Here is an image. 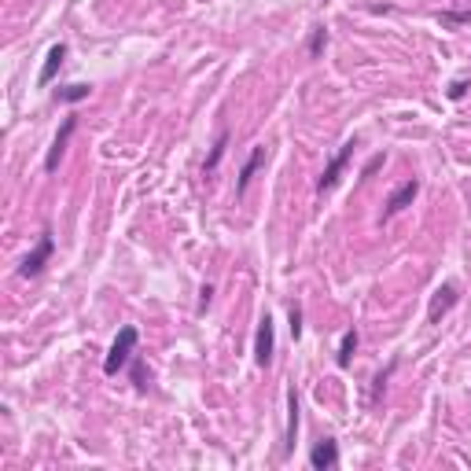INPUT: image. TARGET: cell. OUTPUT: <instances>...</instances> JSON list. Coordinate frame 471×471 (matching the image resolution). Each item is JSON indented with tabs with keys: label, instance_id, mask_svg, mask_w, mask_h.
<instances>
[{
	"label": "cell",
	"instance_id": "obj_15",
	"mask_svg": "<svg viewBox=\"0 0 471 471\" xmlns=\"http://www.w3.org/2000/svg\"><path fill=\"white\" fill-rule=\"evenodd\" d=\"M324 45H328V26H313V33H309V56L321 59Z\"/></svg>",
	"mask_w": 471,
	"mask_h": 471
},
{
	"label": "cell",
	"instance_id": "obj_2",
	"mask_svg": "<svg viewBox=\"0 0 471 471\" xmlns=\"http://www.w3.org/2000/svg\"><path fill=\"white\" fill-rule=\"evenodd\" d=\"M353 148H357V137H350L343 148H339L332 159H328V166H324V173H321V180H317V192L324 195V192H332L335 185H339V177H343V169H346V162L353 159Z\"/></svg>",
	"mask_w": 471,
	"mask_h": 471
},
{
	"label": "cell",
	"instance_id": "obj_4",
	"mask_svg": "<svg viewBox=\"0 0 471 471\" xmlns=\"http://www.w3.org/2000/svg\"><path fill=\"white\" fill-rule=\"evenodd\" d=\"M272 353H277V328H272V317L265 313V317L258 321V332H254V361L261 369H269Z\"/></svg>",
	"mask_w": 471,
	"mask_h": 471
},
{
	"label": "cell",
	"instance_id": "obj_1",
	"mask_svg": "<svg viewBox=\"0 0 471 471\" xmlns=\"http://www.w3.org/2000/svg\"><path fill=\"white\" fill-rule=\"evenodd\" d=\"M137 343H140V332L133 328V324L118 328L114 343H111V350H107V361H103V372H107V376H118V372H122L125 364L133 361V350H137Z\"/></svg>",
	"mask_w": 471,
	"mask_h": 471
},
{
	"label": "cell",
	"instance_id": "obj_7",
	"mask_svg": "<svg viewBox=\"0 0 471 471\" xmlns=\"http://www.w3.org/2000/svg\"><path fill=\"white\" fill-rule=\"evenodd\" d=\"M74 129H77V118L70 114L67 122H63V129L56 133V140H52L48 155H45V173H56V169H59V159H63V151H67V140H70Z\"/></svg>",
	"mask_w": 471,
	"mask_h": 471
},
{
	"label": "cell",
	"instance_id": "obj_14",
	"mask_svg": "<svg viewBox=\"0 0 471 471\" xmlns=\"http://www.w3.org/2000/svg\"><path fill=\"white\" fill-rule=\"evenodd\" d=\"M353 350H357V332L350 328V332L343 335V343H339V353H335V364H339V369H350Z\"/></svg>",
	"mask_w": 471,
	"mask_h": 471
},
{
	"label": "cell",
	"instance_id": "obj_3",
	"mask_svg": "<svg viewBox=\"0 0 471 471\" xmlns=\"http://www.w3.org/2000/svg\"><path fill=\"white\" fill-rule=\"evenodd\" d=\"M52 254H56V240H52V232H41V240H37V247H33V251L22 258V265H19V277H26V280L41 277Z\"/></svg>",
	"mask_w": 471,
	"mask_h": 471
},
{
	"label": "cell",
	"instance_id": "obj_21",
	"mask_svg": "<svg viewBox=\"0 0 471 471\" xmlns=\"http://www.w3.org/2000/svg\"><path fill=\"white\" fill-rule=\"evenodd\" d=\"M133 379H137V387L144 390V364L140 361H133Z\"/></svg>",
	"mask_w": 471,
	"mask_h": 471
},
{
	"label": "cell",
	"instance_id": "obj_10",
	"mask_svg": "<svg viewBox=\"0 0 471 471\" xmlns=\"http://www.w3.org/2000/svg\"><path fill=\"white\" fill-rule=\"evenodd\" d=\"M265 159H269V151L258 144V148L251 151V159H247V162H243V169H240V180H235V195H243V192H247V185H251L254 173H258L261 166H265Z\"/></svg>",
	"mask_w": 471,
	"mask_h": 471
},
{
	"label": "cell",
	"instance_id": "obj_6",
	"mask_svg": "<svg viewBox=\"0 0 471 471\" xmlns=\"http://www.w3.org/2000/svg\"><path fill=\"white\" fill-rule=\"evenodd\" d=\"M456 291H461V287H456L453 280H446V284L435 291V298H431V306H427V321H431V324H438V321L456 306Z\"/></svg>",
	"mask_w": 471,
	"mask_h": 471
},
{
	"label": "cell",
	"instance_id": "obj_18",
	"mask_svg": "<svg viewBox=\"0 0 471 471\" xmlns=\"http://www.w3.org/2000/svg\"><path fill=\"white\" fill-rule=\"evenodd\" d=\"M298 335H302V309L291 306V339H298Z\"/></svg>",
	"mask_w": 471,
	"mask_h": 471
},
{
	"label": "cell",
	"instance_id": "obj_5",
	"mask_svg": "<svg viewBox=\"0 0 471 471\" xmlns=\"http://www.w3.org/2000/svg\"><path fill=\"white\" fill-rule=\"evenodd\" d=\"M416 195H420V180H416V177H412V180H405L401 188H394V192L387 195V203H383V221H390L394 214H401L405 206H412Z\"/></svg>",
	"mask_w": 471,
	"mask_h": 471
},
{
	"label": "cell",
	"instance_id": "obj_20",
	"mask_svg": "<svg viewBox=\"0 0 471 471\" xmlns=\"http://www.w3.org/2000/svg\"><path fill=\"white\" fill-rule=\"evenodd\" d=\"M379 166H383V155H376V159H372L369 166H364V169H361V177H372V173H376V169H379Z\"/></svg>",
	"mask_w": 471,
	"mask_h": 471
},
{
	"label": "cell",
	"instance_id": "obj_11",
	"mask_svg": "<svg viewBox=\"0 0 471 471\" xmlns=\"http://www.w3.org/2000/svg\"><path fill=\"white\" fill-rule=\"evenodd\" d=\"M88 96H93V85H85V82H77V85H63L52 93V100L56 103H85Z\"/></svg>",
	"mask_w": 471,
	"mask_h": 471
},
{
	"label": "cell",
	"instance_id": "obj_9",
	"mask_svg": "<svg viewBox=\"0 0 471 471\" xmlns=\"http://www.w3.org/2000/svg\"><path fill=\"white\" fill-rule=\"evenodd\" d=\"M63 59H67V45H52L48 48V56H45V67H41V74H37V85H52V82H56V74H59V67H63Z\"/></svg>",
	"mask_w": 471,
	"mask_h": 471
},
{
	"label": "cell",
	"instance_id": "obj_13",
	"mask_svg": "<svg viewBox=\"0 0 471 471\" xmlns=\"http://www.w3.org/2000/svg\"><path fill=\"white\" fill-rule=\"evenodd\" d=\"M225 148H229V129H221V133H217V140H214V148H210V159L203 162V173H214V169H217V162L225 159Z\"/></svg>",
	"mask_w": 471,
	"mask_h": 471
},
{
	"label": "cell",
	"instance_id": "obj_8",
	"mask_svg": "<svg viewBox=\"0 0 471 471\" xmlns=\"http://www.w3.org/2000/svg\"><path fill=\"white\" fill-rule=\"evenodd\" d=\"M309 464L313 471H335L339 468V442L335 438H324L309 449Z\"/></svg>",
	"mask_w": 471,
	"mask_h": 471
},
{
	"label": "cell",
	"instance_id": "obj_12",
	"mask_svg": "<svg viewBox=\"0 0 471 471\" xmlns=\"http://www.w3.org/2000/svg\"><path fill=\"white\" fill-rule=\"evenodd\" d=\"M295 435H298V394L291 387L287 390V446H284V453H295Z\"/></svg>",
	"mask_w": 471,
	"mask_h": 471
},
{
	"label": "cell",
	"instance_id": "obj_19",
	"mask_svg": "<svg viewBox=\"0 0 471 471\" xmlns=\"http://www.w3.org/2000/svg\"><path fill=\"white\" fill-rule=\"evenodd\" d=\"M210 298H214V287H210V284H206V287H203V291H199V313H203L206 306H210Z\"/></svg>",
	"mask_w": 471,
	"mask_h": 471
},
{
	"label": "cell",
	"instance_id": "obj_17",
	"mask_svg": "<svg viewBox=\"0 0 471 471\" xmlns=\"http://www.w3.org/2000/svg\"><path fill=\"white\" fill-rule=\"evenodd\" d=\"M468 19H471V11H446V15H442V26H461Z\"/></svg>",
	"mask_w": 471,
	"mask_h": 471
},
{
	"label": "cell",
	"instance_id": "obj_16",
	"mask_svg": "<svg viewBox=\"0 0 471 471\" xmlns=\"http://www.w3.org/2000/svg\"><path fill=\"white\" fill-rule=\"evenodd\" d=\"M468 88H471V85H468L464 77H461V82H453V85L446 88V96H449V100L456 103V100H464V96H468Z\"/></svg>",
	"mask_w": 471,
	"mask_h": 471
}]
</instances>
